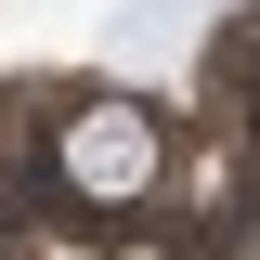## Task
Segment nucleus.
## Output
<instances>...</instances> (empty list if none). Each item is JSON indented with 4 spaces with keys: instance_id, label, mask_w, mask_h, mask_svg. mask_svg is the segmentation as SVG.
<instances>
[{
    "instance_id": "1",
    "label": "nucleus",
    "mask_w": 260,
    "mask_h": 260,
    "mask_svg": "<svg viewBox=\"0 0 260 260\" xmlns=\"http://www.w3.org/2000/svg\"><path fill=\"white\" fill-rule=\"evenodd\" d=\"M52 169H65L78 208H130V195L156 182V117H143V104H78L65 143H52Z\"/></svg>"
}]
</instances>
